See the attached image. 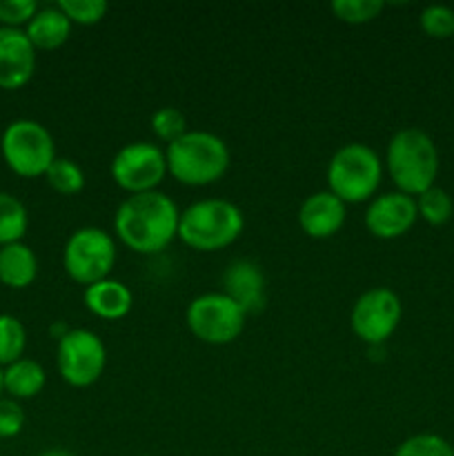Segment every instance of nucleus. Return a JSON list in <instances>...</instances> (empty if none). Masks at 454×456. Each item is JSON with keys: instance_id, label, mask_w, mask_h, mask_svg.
I'll return each mask as SVG.
<instances>
[{"instance_id": "obj_1", "label": "nucleus", "mask_w": 454, "mask_h": 456, "mask_svg": "<svg viewBox=\"0 0 454 456\" xmlns=\"http://www.w3.org/2000/svg\"><path fill=\"white\" fill-rule=\"evenodd\" d=\"M181 209L163 191L132 194L114 214V232L136 254H158L178 236Z\"/></svg>"}, {"instance_id": "obj_9", "label": "nucleus", "mask_w": 454, "mask_h": 456, "mask_svg": "<svg viewBox=\"0 0 454 456\" xmlns=\"http://www.w3.org/2000/svg\"><path fill=\"white\" fill-rule=\"evenodd\" d=\"M56 365L62 381L71 387H89L102 377L107 347L96 332L85 328L67 330L58 338Z\"/></svg>"}, {"instance_id": "obj_10", "label": "nucleus", "mask_w": 454, "mask_h": 456, "mask_svg": "<svg viewBox=\"0 0 454 456\" xmlns=\"http://www.w3.org/2000/svg\"><path fill=\"white\" fill-rule=\"evenodd\" d=\"M109 172L116 185L127 191L129 196L156 191V187L163 183L165 174H167L165 150H160L156 142L147 141L127 142L111 159Z\"/></svg>"}, {"instance_id": "obj_4", "label": "nucleus", "mask_w": 454, "mask_h": 456, "mask_svg": "<svg viewBox=\"0 0 454 456\" xmlns=\"http://www.w3.org/2000/svg\"><path fill=\"white\" fill-rule=\"evenodd\" d=\"M245 230L239 205L225 199H203L181 212L178 239L196 252H221Z\"/></svg>"}, {"instance_id": "obj_21", "label": "nucleus", "mask_w": 454, "mask_h": 456, "mask_svg": "<svg viewBox=\"0 0 454 456\" xmlns=\"http://www.w3.org/2000/svg\"><path fill=\"white\" fill-rule=\"evenodd\" d=\"M27 347V330L13 314H0V368L22 359Z\"/></svg>"}, {"instance_id": "obj_13", "label": "nucleus", "mask_w": 454, "mask_h": 456, "mask_svg": "<svg viewBox=\"0 0 454 456\" xmlns=\"http://www.w3.org/2000/svg\"><path fill=\"white\" fill-rule=\"evenodd\" d=\"M36 71V47L25 29L0 27V89L25 87Z\"/></svg>"}, {"instance_id": "obj_23", "label": "nucleus", "mask_w": 454, "mask_h": 456, "mask_svg": "<svg viewBox=\"0 0 454 456\" xmlns=\"http://www.w3.org/2000/svg\"><path fill=\"white\" fill-rule=\"evenodd\" d=\"M49 187L62 196H74L83 191L85 187V172L76 160L71 159H56L52 167L45 174Z\"/></svg>"}, {"instance_id": "obj_3", "label": "nucleus", "mask_w": 454, "mask_h": 456, "mask_svg": "<svg viewBox=\"0 0 454 456\" xmlns=\"http://www.w3.org/2000/svg\"><path fill=\"white\" fill-rule=\"evenodd\" d=\"M167 174L190 187H205L221 181L230 169V147L221 136L205 129H191L165 150Z\"/></svg>"}, {"instance_id": "obj_5", "label": "nucleus", "mask_w": 454, "mask_h": 456, "mask_svg": "<svg viewBox=\"0 0 454 456\" xmlns=\"http://www.w3.org/2000/svg\"><path fill=\"white\" fill-rule=\"evenodd\" d=\"M328 190L343 203H365L377 194L383 178V160L365 142L338 147L328 163Z\"/></svg>"}, {"instance_id": "obj_30", "label": "nucleus", "mask_w": 454, "mask_h": 456, "mask_svg": "<svg viewBox=\"0 0 454 456\" xmlns=\"http://www.w3.org/2000/svg\"><path fill=\"white\" fill-rule=\"evenodd\" d=\"M25 428V410L18 401L0 399V439H13Z\"/></svg>"}, {"instance_id": "obj_6", "label": "nucleus", "mask_w": 454, "mask_h": 456, "mask_svg": "<svg viewBox=\"0 0 454 456\" xmlns=\"http://www.w3.org/2000/svg\"><path fill=\"white\" fill-rule=\"evenodd\" d=\"M0 151L7 167L22 178L45 176L58 159L49 129L31 118L12 120L4 127L0 136Z\"/></svg>"}, {"instance_id": "obj_19", "label": "nucleus", "mask_w": 454, "mask_h": 456, "mask_svg": "<svg viewBox=\"0 0 454 456\" xmlns=\"http://www.w3.org/2000/svg\"><path fill=\"white\" fill-rule=\"evenodd\" d=\"M3 379L4 392L13 401L34 399L47 386V372H45L43 365L34 359H25V356L16 361V363L7 365L3 370Z\"/></svg>"}, {"instance_id": "obj_31", "label": "nucleus", "mask_w": 454, "mask_h": 456, "mask_svg": "<svg viewBox=\"0 0 454 456\" xmlns=\"http://www.w3.org/2000/svg\"><path fill=\"white\" fill-rule=\"evenodd\" d=\"M40 456H74V454L67 452V450H45Z\"/></svg>"}, {"instance_id": "obj_2", "label": "nucleus", "mask_w": 454, "mask_h": 456, "mask_svg": "<svg viewBox=\"0 0 454 456\" xmlns=\"http://www.w3.org/2000/svg\"><path fill=\"white\" fill-rule=\"evenodd\" d=\"M385 165L396 191L417 199L434 187L439 176V150L430 134L418 127H403L387 142Z\"/></svg>"}, {"instance_id": "obj_29", "label": "nucleus", "mask_w": 454, "mask_h": 456, "mask_svg": "<svg viewBox=\"0 0 454 456\" xmlns=\"http://www.w3.org/2000/svg\"><path fill=\"white\" fill-rule=\"evenodd\" d=\"M38 9L36 0H0V27H12V29L27 27Z\"/></svg>"}, {"instance_id": "obj_20", "label": "nucleus", "mask_w": 454, "mask_h": 456, "mask_svg": "<svg viewBox=\"0 0 454 456\" xmlns=\"http://www.w3.org/2000/svg\"><path fill=\"white\" fill-rule=\"evenodd\" d=\"M29 227V212L25 203L9 191H0V248L20 243Z\"/></svg>"}, {"instance_id": "obj_24", "label": "nucleus", "mask_w": 454, "mask_h": 456, "mask_svg": "<svg viewBox=\"0 0 454 456\" xmlns=\"http://www.w3.org/2000/svg\"><path fill=\"white\" fill-rule=\"evenodd\" d=\"M334 16L347 25H365L378 18V13L385 9L383 0H334L329 4Z\"/></svg>"}, {"instance_id": "obj_27", "label": "nucleus", "mask_w": 454, "mask_h": 456, "mask_svg": "<svg viewBox=\"0 0 454 456\" xmlns=\"http://www.w3.org/2000/svg\"><path fill=\"white\" fill-rule=\"evenodd\" d=\"M58 9L71 20V25H98L107 16L109 4L105 0H61Z\"/></svg>"}, {"instance_id": "obj_17", "label": "nucleus", "mask_w": 454, "mask_h": 456, "mask_svg": "<svg viewBox=\"0 0 454 456\" xmlns=\"http://www.w3.org/2000/svg\"><path fill=\"white\" fill-rule=\"evenodd\" d=\"M27 38L31 40V45L43 52H52V49L62 47V45L69 40L71 34V20L65 13L58 9V4L53 7H43L36 12V16L27 22L25 27Z\"/></svg>"}, {"instance_id": "obj_26", "label": "nucleus", "mask_w": 454, "mask_h": 456, "mask_svg": "<svg viewBox=\"0 0 454 456\" xmlns=\"http://www.w3.org/2000/svg\"><path fill=\"white\" fill-rule=\"evenodd\" d=\"M394 456H454V448L443 436L423 432V435H414L405 439L396 448Z\"/></svg>"}, {"instance_id": "obj_8", "label": "nucleus", "mask_w": 454, "mask_h": 456, "mask_svg": "<svg viewBox=\"0 0 454 456\" xmlns=\"http://www.w3.org/2000/svg\"><path fill=\"white\" fill-rule=\"evenodd\" d=\"M247 314L225 292H207L187 305L185 323L199 341L207 346H227L243 334Z\"/></svg>"}, {"instance_id": "obj_16", "label": "nucleus", "mask_w": 454, "mask_h": 456, "mask_svg": "<svg viewBox=\"0 0 454 456\" xmlns=\"http://www.w3.org/2000/svg\"><path fill=\"white\" fill-rule=\"evenodd\" d=\"M85 307L102 321H120L134 305V294L123 281L105 279L85 288Z\"/></svg>"}, {"instance_id": "obj_22", "label": "nucleus", "mask_w": 454, "mask_h": 456, "mask_svg": "<svg viewBox=\"0 0 454 456\" xmlns=\"http://www.w3.org/2000/svg\"><path fill=\"white\" fill-rule=\"evenodd\" d=\"M414 200H417L418 216H421L427 225H445L454 214V200L443 187H430V190H426Z\"/></svg>"}, {"instance_id": "obj_15", "label": "nucleus", "mask_w": 454, "mask_h": 456, "mask_svg": "<svg viewBox=\"0 0 454 456\" xmlns=\"http://www.w3.org/2000/svg\"><path fill=\"white\" fill-rule=\"evenodd\" d=\"M225 294L234 298L245 314H254L265 307V276L263 270L249 258H239L223 274Z\"/></svg>"}, {"instance_id": "obj_18", "label": "nucleus", "mask_w": 454, "mask_h": 456, "mask_svg": "<svg viewBox=\"0 0 454 456\" xmlns=\"http://www.w3.org/2000/svg\"><path fill=\"white\" fill-rule=\"evenodd\" d=\"M38 276V258L29 245L12 243L0 248V283L12 289H25Z\"/></svg>"}, {"instance_id": "obj_25", "label": "nucleus", "mask_w": 454, "mask_h": 456, "mask_svg": "<svg viewBox=\"0 0 454 456\" xmlns=\"http://www.w3.org/2000/svg\"><path fill=\"white\" fill-rule=\"evenodd\" d=\"M151 132L158 141L163 142H174L181 136H185L190 129H187V118L178 107H160L151 114Z\"/></svg>"}, {"instance_id": "obj_14", "label": "nucleus", "mask_w": 454, "mask_h": 456, "mask_svg": "<svg viewBox=\"0 0 454 456\" xmlns=\"http://www.w3.org/2000/svg\"><path fill=\"white\" fill-rule=\"evenodd\" d=\"M347 209L332 191H314L298 208V225L310 239H332L345 225Z\"/></svg>"}, {"instance_id": "obj_12", "label": "nucleus", "mask_w": 454, "mask_h": 456, "mask_svg": "<svg viewBox=\"0 0 454 456\" xmlns=\"http://www.w3.org/2000/svg\"><path fill=\"white\" fill-rule=\"evenodd\" d=\"M417 218V200L403 191H385L374 196L365 209V227L369 234L383 240L408 234Z\"/></svg>"}, {"instance_id": "obj_7", "label": "nucleus", "mask_w": 454, "mask_h": 456, "mask_svg": "<svg viewBox=\"0 0 454 456\" xmlns=\"http://www.w3.org/2000/svg\"><path fill=\"white\" fill-rule=\"evenodd\" d=\"M116 240L101 227H78L71 232L62 249V267L76 283L89 285L109 279L116 265Z\"/></svg>"}, {"instance_id": "obj_11", "label": "nucleus", "mask_w": 454, "mask_h": 456, "mask_svg": "<svg viewBox=\"0 0 454 456\" xmlns=\"http://www.w3.org/2000/svg\"><path fill=\"white\" fill-rule=\"evenodd\" d=\"M403 303L390 288H372L356 298L350 314L352 332L368 346H381L396 332Z\"/></svg>"}, {"instance_id": "obj_28", "label": "nucleus", "mask_w": 454, "mask_h": 456, "mask_svg": "<svg viewBox=\"0 0 454 456\" xmlns=\"http://www.w3.org/2000/svg\"><path fill=\"white\" fill-rule=\"evenodd\" d=\"M418 25L430 38H454V9L445 4H430L418 16Z\"/></svg>"}, {"instance_id": "obj_32", "label": "nucleus", "mask_w": 454, "mask_h": 456, "mask_svg": "<svg viewBox=\"0 0 454 456\" xmlns=\"http://www.w3.org/2000/svg\"><path fill=\"white\" fill-rule=\"evenodd\" d=\"M3 392H4V379H3V368H0V399H3Z\"/></svg>"}]
</instances>
